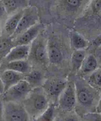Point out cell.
<instances>
[{
  "instance_id": "obj_1",
  "label": "cell",
  "mask_w": 101,
  "mask_h": 121,
  "mask_svg": "<svg viewBox=\"0 0 101 121\" xmlns=\"http://www.w3.org/2000/svg\"><path fill=\"white\" fill-rule=\"evenodd\" d=\"M3 118L6 121H28L29 115L24 105L20 102L4 101Z\"/></svg>"
},
{
  "instance_id": "obj_2",
  "label": "cell",
  "mask_w": 101,
  "mask_h": 121,
  "mask_svg": "<svg viewBox=\"0 0 101 121\" xmlns=\"http://www.w3.org/2000/svg\"><path fill=\"white\" fill-rule=\"evenodd\" d=\"M31 91V86L24 79L21 80L4 92L3 99L4 101H23Z\"/></svg>"
},
{
  "instance_id": "obj_3",
  "label": "cell",
  "mask_w": 101,
  "mask_h": 121,
  "mask_svg": "<svg viewBox=\"0 0 101 121\" xmlns=\"http://www.w3.org/2000/svg\"><path fill=\"white\" fill-rule=\"evenodd\" d=\"M36 20L37 16L34 9L28 7L25 9L16 31L11 37L12 39H14L25 30L34 26Z\"/></svg>"
},
{
  "instance_id": "obj_4",
  "label": "cell",
  "mask_w": 101,
  "mask_h": 121,
  "mask_svg": "<svg viewBox=\"0 0 101 121\" xmlns=\"http://www.w3.org/2000/svg\"><path fill=\"white\" fill-rule=\"evenodd\" d=\"M47 104V100L43 95H30V94L24 99L23 103L29 115L33 114L34 112L39 111L44 109Z\"/></svg>"
},
{
  "instance_id": "obj_5",
  "label": "cell",
  "mask_w": 101,
  "mask_h": 121,
  "mask_svg": "<svg viewBox=\"0 0 101 121\" xmlns=\"http://www.w3.org/2000/svg\"><path fill=\"white\" fill-rule=\"evenodd\" d=\"M29 45H17L11 49L6 56L5 59L8 62L17 60H23L27 58L30 52Z\"/></svg>"
},
{
  "instance_id": "obj_6",
  "label": "cell",
  "mask_w": 101,
  "mask_h": 121,
  "mask_svg": "<svg viewBox=\"0 0 101 121\" xmlns=\"http://www.w3.org/2000/svg\"><path fill=\"white\" fill-rule=\"evenodd\" d=\"M0 78L4 84L5 92L11 86L24 79V76L22 73L7 69L0 74Z\"/></svg>"
},
{
  "instance_id": "obj_7",
  "label": "cell",
  "mask_w": 101,
  "mask_h": 121,
  "mask_svg": "<svg viewBox=\"0 0 101 121\" xmlns=\"http://www.w3.org/2000/svg\"><path fill=\"white\" fill-rule=\"evenodd\" d=\"M40 27L38 26H33L23 33L15 38L13 44L16 46L29 45L38 33Z\"/></svg>"
},
{
  "instance_id": "obj_8",
  "label": "cell",
  "mask_w": 101,
  "mask_h": 121,
  "mask_svg": "<svg viewBox=\"0 0 101 121\" xmlns=\"http://www.w3.org/2000/svg\"><path fill=\"white\" fill-rule=\"evenodd\" d=\"M24 12V10H20L12 15L7 19L4 22L3 27L6 36L11 37L13 35L17 29Z\"/></svg>"
},
{
  "instance_id": "obj_9",
  "label": "cell",
  "mask_w": 101,
  "mask_h": 121,
  "mask_svg": "<svg viewBox=\"0 0 101 121\" xmlns=\"http://www.w3.org/2000/svg\"><path fill=\"white\" fill-rule=\"evenodd\" d=\"M3 3L8 16H11L28 7V0H0Z\"/></svg>"
},
{
  "instance_id": "obj_10",
  "label": "cell",
  "mask_w": 101,
  "mask_h": 121,
  "mask_svg": "<svg viewBox=\"0 0 101 121\" xmlns=\"http://www.w3.org/2000/svg\"><path fill=\"white\" fill-rule=\"evenodd\" d=\"M75 101L74 92L72 87L69 86L63 94L61 101L62 106L66 109H70L74 105Z\"/></svg>"
},
{
  "instance_id": "obj_11",
  "label": "cell",
  "mask_w": 101,
  "mask_h": 121,
  "mask_svg": "<svg viewBox=\"0 0 101 121\" xmlns=\"http://www.w3.org/2000/svg\"><path fill=\"white\" fill-rule=\"evenodd\" d=\"M7 69L24 74L29 71L30 66L27 62L24 60L13 61L8 62L6 65Z\"/></svg>"
},
{
  "instance_id": "obj_12",
  "label": "cell",
  "mask_w": 101,
  "mask_h": 121,
  "mask_svg": "<svg viewBox=\"0 0 101 121\" xmlns=\"http://www.w3.org/2000/svg\"><path fill=\"white\" fill-rule=\"evenodd\" d=\"M11 37L6 36L3 39H0V53L7 55L11 49L13 47V41Z\"/></svg>"
},
{
  "instance_id": "obj_13",
  "label": "cell",
  "mask_w": 101,
  "mask_h": 121,
  "mask_svg": "<svg viewBox=\"0 0 101 121\" xmlns=\"http://www.w3.org/2000/svg\"><path fill=\"white\" fill-rule=\"evenodd\" d=\"M49 57L50 62L53 63H59L61 61L62 56L59 49L53 46L50 48L49 51Z\"/></svg>"
},
{
  "instance_id": "obj_14",
  "label": "cell",
  "mask_w": 101,
  "mask_h": 121,
  "mask_svg": "<svg viewBox=\"0 0 101 121\" xmlns=\"http://www.w3.org/2000/svg\"><path fill=\"white\" fill-rule=\"evenodd\" d=\"M85 57V53L83 51H77L73 53L72 57V62L75 69H78L81 67Z\"/></svg>"
},
{
  "instance_id": "obj_15",
  "label": "cell",
  "mask_w": 101,
  "mask_h": 121,
  "mask_svg": "<svg viewBox=\"0 0 101 121\" xmlns=\"http://www.w3.org/2000/svg\"><path fill=\"white\" fill-rule=\"evenodd\" d=\"M42 78V75L41 73L38 71H33L26 77H24V79L32 86V85L38 84L41 81Z\"/></svg>"
},
{
  "instance_id": "obj_16",
  "label": "cell",
  "mask_w": 101,
  "mask_h": 121,
  "mask_svg": "<svg viewBox=\"0 0 101 121\" xmlns=\"http://www.w3.org/2000/svg\"><path fill=\"white\" fill-rule=\"evenodd\" d=\"M96 59L93 56H89L87 59L84 66V71L86 72L93 71L97 67Z\"/></svg>"
},
{
  "instance_id": "obj_17",
  "label": "cell",
  "mask_w": 101,
  "mask_h": 121,
  "mask_svg": "<svg viewBox=\"0 0 101 121\" xmlns=\"http://www.w3.org/2000/svg\"><path fill=\"white\" fill-rule=\"evenodd\" d=\"M78 98L80 102L84 105L90 104L93 101L92 96L85 90H81L79 93Z\"/></svg>"
},
{
  "instance_id": "obj_18",
  "label": "cell",
  "mask_w": 101,
  "mask_h": 121,
  "mask_svg": "<svg viewBox=\"0 0 101 121\" xmlns=\"http://www.w3.org/2000/svg\"><path fill=\"white\" fill-rule=\"evenodd\" d=\"M34 54L37 60L41 61H43L46 57V49L43 45H38L35 48Z\"/></svg>"
},
{
  "instance_id": "obj_19",
  "label": "cell",
  "mask_w": 101,
  "mask_h": 121,
  "mask_svg": "<svg viewBox=\"0 0 101 121\" xmlns=\"http://www.w3.org/2000/svg\"><path fill=\"white\" fill-rule=\"evenodd\" d=\"M65 84L63 82H59L51 85L50 87L49 91L51 94L56 95L62 92L65 87Z\"/></svg>"
},
{
  "instance_id": "obj_20",
  "label": "cell",
  "mask_w": 101,
  "mask_h": 121,
  "mask_svg": "<svg viewBox=\"0 0 101 121\" xmlns=\"http://www.w3.org/2000/svg\"><path fill=\"white\" fill-rule=\"evenodd\" d=\"M73 45L76 48H83L85 46V42L79 35H76L73 36Z\"/></svg>"
},
{
  "instance_id": "obj_21",
  "label": "cell",
  "mask_w": 101,
  "mask_h": 121,
  "mask_svg": "<svg viewBox=\"0 0 101 121\" xmlns=\"http://www.w3.org/2000/svg\"><path fill=\"white\" fill-rule=\"evenodd\" d=\"M53 112H54V107L53 106H51L46 111L43 113L42 116H41L42 120L45 121H50L51 120L53 116Z\"/></svg>"
},
{
  "instance_id": "obj_22",
  "label": "cell",
  "mask_w": 101,
  "mask_h": 121,
  "mask_svg": "<svg viewBox=\"0 0 101 121\" xmlns=\"http://www.w3.org/2000/svg\"><path fill=\"white\" fill-rule=\"evenodd\" d=\"M8 15L3 3L0 0V23L2 22L6 21L7 19Z\"/></svg>"
},
{
  "instance_id": "obj_23",
  "label": "cell",
  "mask_w": 101,
  "mask_h": 121,
  "mask_svg": "<svg viewBox=\"0 0 101 121\" xmlns=\"http://www.w3.org/2000/svg\"><path fill=\"white\" fill-rule=\"evenodd\" d=\"M3 103L1 99L0 98V120L3 119Z\"/></svg>"
},
{
  "instance_id": "obj_24",
  "label": "cell",
  "mask_w": 101,
  "mask_h": 121,
  "mask_svg": "<svg viewBox=\"0 0 101 121\" xmlns=\"http://www.w3.org/2000/svg\"><path fill=\"white\" fill-rule=\"evenodd\" d=\"M67 1L69 4L73 6H77L79 3L78 0H67Z\"/></svg>"
},
{
  "instance_id": "obj_25",
  "label": "cell",
  "mask_w": 101,
  "mask_h": 121,
  "mask_svg": "<svg viewBox=\"0 0 101 121\" xmlns=\"http://www.w3.org/2000/svg\"><path fill=\"white\" fill-rule=\"evenodd\" d=\"M95 80L97 84L101 85V73L96 75L95 77Z\"/></svg>"
},
{
  "instance_id": "obj_26",
  "label": "cell",
  "mask_w": 101,
  "mask_h": 121,
  "mask_svg": "<svg viewBox=\"0 0 101 121\" xmlns=\"http://www.w3.org/2000/svg\"><path fill=\"white\" fill-rule=\"evenodd\" d=\"M94 44L96 46H100L101 45V35L97 37L94 41Z\"/></svg>"
},
{
  "instance_id": "obj_27",
  "label": "cell",
  "mask_w": 101,
  "mask_h": 121,
  "mask_svg": "<svg viewBox=\"0 0 101 121\" xmlns=\"http://www.w3.org/2000/svg\"><path fill=\"white\" fill-rule=\"evenodd\" d=\"M4 84H3V82L0 78V94L4 93Z\"/></svg>"
},
{
  "instance_id": "obj_28",
  "label": "cell",
  "mask_w": 101,
  "mask_h": 121,
  "mask_svg": "<svg viewBox=\"0 0 101 121\" xmlns=\"http://www.w3.org/2000/svg\"><path fill=\"white\" fill-rule=\"evenodd\" d=\"M97 110L99 112L101 113V99H100L99 103L98 106L97 107Z\"/></svg>"
},
{
  "instance_id": "obj_29",
  "label": "cell",
  "mask_w": 101,
  "mask_h": 121,
  "mask_svg": "<svg viewBox=\"0 0 101 121\" xmlns=\"http://www.w3.org/2000/svg\"><path fill=\"white\" fill-rule=\"evenodd\" d=\"M1 29L0 28V35H1Z\"/></svg>"
}]
</instances>
